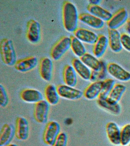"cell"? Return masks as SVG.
I'll return each instance as SVG.
<instances>
[{"label":"cell","mask_w":130,"mask_h":146,"mask_svg":"<svg viewBox=\"0 0 130 146\" xmlns=\"http://www.w3.org/2000/svg\"><path fill=\"white\" fill-rule=\"evenodd\" d=\"M127 25L130 28V18L127 21Z\"/></svg>","instance_id":"obj_35"},{"label":"cell","mask_w":130,"mask_h":146,"mask_svg":"<svg viewBox=\"0 0 130 146\" xmlns=\"http://www.w3.org/2000/svg\"><path fill=\"white\" fill-rule=\"evenodd\" d=\"M20 97L23 101L29 103H36L43 100L42 93L38 90L27 89L22 91Z\"/></svg>","instance_id":"obj_17"},{"label":"cell","mask_w":130,"mask_h":146,"mask_svg":"<svg viewBox=\"0 0 130 146\" xmlns=\"http://www.w3.org/2000/svg\"><path fill=\"white\" fill-rule=\"evenodd\" d=\"M115 84V81L111 78L106 79L103 81L101 90L98 96V99L106 100Z\"/></svg>","instance_id":"obj_28"},{"label":"cell","mask_w":130,"mask_h":146,"mask_svg":"<svg viewBox=\"0 0 130 146\" xmlns=\"http://www.w3.org/2000/svg\"><path fill=\"white\" fill-rule=\"evenodd\" d=\"M71 38L64 36L55 44L51 51V56L55 60H58L71 47Z\"/></svg>","instance_id":"obj_4"},{"label":"cell","mask_w":130,"mask_h":146,"mask_svg":"<svg viewBox=\"0 0 130 146\" xmlns=\"http://www.w3.org/2000/svg\"><path fill=\"white\" fill-rule=\"evenodd\" d=\"M122 46L125 49L130 52V36L127 34L121 35Z\"/></svg>","instance_id":"obj_33"},{"label":"cell","mask_w":130,"mask_h":146,"mask_svg":"<svg viewBox=\"0 0 130 146\" xmlns=\"http://www.w3.org/2000/svg\"><path fill=\"white\" fill-rule=\"evenodd\" d=\"M60 125L57 121H50L47 123L43 135V140L45 144L52 146L60 135Z\"/></svg>","instance_id":"obj_3"},{"label":"cell","mask_w":130,"mask_h":146,"mask_svg":"<svg viewBox=\"0 0 130 146\" xmlns=\"http://www.w3.org/2000/svg\"><path fill=\"white\" fill-rule=\"evenodd\" d=\"M50 110V104L46 100H42L35 104L34 117L35 120L40 124L47 122Z\"/></svg>","instance_id":"obj_5"},{"label":"cell","mask_w":130,"mask_h":146,"mask_svg":"<svg viewBox=\"0 0 130 146\" xmlns=\"http://www.w3.org/2000/svg\"><path fill=\"white\" fill-rule=\"evenodd\" d=\"M109 44L111 50L115 53H119L123 47L121 41V34L117 29H109Z\"/></svg>","instance_id":"obj_16"},{"label":"cell","mask_w":130,"mask_h":146,"mask_svg":"<svg viewBox=\"0 0 130 146\" xmlns=\"http://www.w3.org/2000/svg\"><path fill=\"white\" fill-rule=\"evenodd\" d=\"M89 2L90 3V5H98V3H100L101 1H99V0H90Z\"/></svg>","instance_id":"obj_34"},{"label":"cell","mask_w":130,"mask_h":146,"mask_svg":"<svg viewBox=\"0 0 130 146\" xmlns=\"http://www.w3.org/2000/svg\"><path fill=\"white\" fill-rule=\"evenodd\" d=\"M97 103L100 107L115 115H119L121 111V107L119 104H113L108 102L106 100L101 99H98Z\"/></svg>","instance_id":"obj_29"},{"label":"cell","mask_w":130,"mask_h":146,"mask_svg":"<svg viewBox=\"0 0 130 146\" xmlns=\"http://www.w3.org/2000/svg\"></svg>","instance_id":"obj_37"},{"label":"cell","mask_w":130,"mask_h":146,"mask_svg":"<svg viewBox=\"0 0 130 146\" xmlns=\"http://www.w3.org/2000/svg\"><path fill=\"white\" fill-rule=\"evenodd\" d=\"M29 126L28 121L23 117H18L16 121L15 136L17 139L25 141L29 138Z\"/></svg>","instance_id":"obj_8"},{"label":"cell","mask_w":130,"mask_h":146,"mask_svg":"<svg viewBox=\"0 0 130 146\" xmlns=\"http://www.w3.org/2000/svg\"><path fill=\"white\" fill-rule=\"evenodd\" d=\"M80 60L89 68H91L93 71L98 72L101 70L102 64L96 56L89 53H86L81 56Z\"/></svg>","instance_id":"obj_22"},{"label":"cell","mask_w":130,"mask_h":146,"mask_svg":"<svg viewBox=\"0 0 130 146\" xmlns=\"http://www.w3.org/2000/svg\"><path fill=\"white\" fill-rule=\"evenodd\" d=\"M78 19L87 25L96 29H101L104 25L103 21L91 14H81L78 16Z\"/></svg>","instance_id":"obj_18"},{"label":"cell","mask_w":130,"mask_h":146,"mask_svg":"<svg viewBox=\"0 0 130 146\" xmlns=\"http://www.w3.org/2000/svg\"><path fill=\"white\" fill-rule=\"evenodd\" d=\"M38 60L36 56H30L27 58L19 60L14 67L18 71L24 73L30 71L37 66Z\"/></svg>","instance_id":"obj_15"},{"label":"cell","mask_w":130,"mask_h":146,"mask_svg":"<svg viewBox=\"0 0 130 146\" xmlns=\"http://www.w3.org/2000/svg\"><path fill=\"white\" fill-rule=\"evenodd\" d=\"M63 77L64 82L67 86L74 87L77 85L78 80L76 72L71 65L65 66L63 72Z\"/></svg>","instance_id":"obj_25"},{"label":"cell","mask_w":130,"mask_h":146,"mask_svg":"<svg viewBox=\"0 0 130 146\" xmlns=\"http://www.w3.org/2000/svg\"><path fill=\"white\" fill-rule=\"evenodd\" d=\"M27 37L29 42L36 44L40 41L41 27L40 23L34 20L29 21L27 25Z\"/></svg>","instance_id":"obj_6"},{"label":"cell","mask_w":130,"mask_h":146,"mask_svg":"<svg viewBox=\"0 0 130 146\" xmlns=\"http://www.w3.org/2000/svg\"><path fill=\"white\" fill-rule=\"evenodd\" d=\"M130 143V124L125 125L121 130L120 145L126 146Z\"/></svg>","instance_id":"obj_30"},{"label":"cell","mask_w":130,"mask_h":146,"mask_svg":"<svg viewBox=\"0 0 130 146\" xmlns=\"http://www.w3.org/2000/svg\"><path fill=\"white\" fill-rule=\"evenodd\" d=\"M14 136L15 127L9 123L5 124L1 129L0 146H7L10 144Z\"/></svg>","instance_id":"obj_13"},{"label":"cell","mask_w":130,"mask_h":146,"mask_svg":"<svg viewBox=\"0 0 130 146\" xmlns=\"http://www.w3.org/2000/svg\"><path fill=\"white\" fill-rule=\"evenodd\" d=\"M108 44L109 40L107 37L103 35L99 36L94 46L93 53L95 56L98 58H100L103 56Z\"/></svg>","instance_id":"obj_23"},{"label":"cell","mask_w":130,"mask_h":146,"mask_svg":"<svg viewBox=\"0 0 130 146\" xmlns=\"http://www.w3.org/2000/svg\"><path fill=\"white\" fill-rule=\"evenodd\" d=\"M0 52L2 62L9 66L15 65L17 62V55L12 40L4 38L0 43Z\"/></svg>","instance_id":"obj_2"},{"label":"cell","mask_w":130,"mask_h":146,"mask_svg":"<svg viewBox=\"0 0 130 146\" xmlns=\"http://www.w3.org/2000/svg\"><path fill=\"white\" fill-rule=\"evenodd\" d=\"M68 136L65 133H60L52 146H67Z\"/></svg>","instance_id":"obj_32"},{"label":"cell","mask_w":130,"mask_h":146,"mask_svg":"<svg viewBox=\"0 0 130 146\" xmlns=\"http://www.w3.org/2000/svg\"><path fill=\"white\" fill-rule=\"evenodd\" d=\"M45 99L49 104L51 105H56L59 102V97L57 89L55 85L49 84L46 87L44 90Z\"/></svg>","instance_id":"obj_26"},{"label":"cell","mask_w":130,"mask_h":146,"mask_svg":"<svg viewBox=\"0 0 130 146\" xmlns=\"http://www.w3.org/2000/svg\"><path fill=\"white\" fill-rule=\"evenodd\" d=\"M9 103V98L7 90L3 85L0 84V106L2 108H5Z\"/></svg>","instance_id":"obj_31"},{"label":"cell","mask_w":130,"mask_h":146,"mask_svg":"<svg viewBox=\"0 0 130 146\" xmlns=\"http://www.w3.org/2000/svg\"><path fill=\"white\" fill-rule=\"evenodd\" d=\"M74 34L75 36L81 42L90 44H95L98 38L95 32L85 28H78Z\"/></svg>","instance_id":"obj_12"},{"label":"cell","mask_w":130,"mask_h":146,"mask_svg":"<svg viewBox=\"0 0 130 146\" xmlns=\"http://www.w3.org/2000/svg\"><path fill=\"white\" fill-rule=\"evenodd\" d=\"M126 89V87L125 85L119 83L115 84L106 100L113 104H119Z\"/></svg>","instance_id":"obj_21"},{"label":"cell","mask_w":130,"mask_h":146,"mask_svg":"<svg viewBox=\"0 0 130 146\" xmlns=\"http://www.w3.org/2000/svg\"><path fill=\"white\" fill-rule=\"evenodd\" d=\"M106 69L111 76L119 81L128 82L130 80V73L117 63H109Z\"/></svg>","instance_id":"obj_9"},{"label":"cell","mask_w":130,"mask_h":146,"mask_svg":"<svg viewBox=\"0 0 130 146\" xmlns=\"http://www.w3.org/2000/svg\"><path fill=\"white\" fill-rule=\"evenodd\" d=\"M7 146H18L17 144H13V143H10L9 144L7 145Z\"/></svg>","instance_id":"obj_36"},{"label":"cell","mask_w":130,"mask_h":146,"mask_svg":"<svg viewBox=\"0 0 130 146\" xmlns=\"http://www.w3.org/2000/svg\"><path fill=\"white\" fill-rule=\"evenodd\" d=\"M77 7L73 3L65 1L62 7V21L65 30L74 32L78 29V19Z\"/></svg>","instance_id":"obj_1"},{"label":"cell","mask_w":130,"mask_h":146,"mask_svg":"<svg viewBox=\"0 0 130 146\" xmlns=\"http://www.w3.org/2000/svg\"><path fill=\"white\" fill-rule=\"evenodd\" d=\"M128 14L125 9H122L113 16L112 18L107 22L109 29H117L127 22Z\"/></svg>","instance_id":"obj_11"},{"label":"cell","mask_w":130,"mask_h":146,"mask_svg":"<svg viewBox=\"0 0 130 146\" xmlns=\"http://www.w3.org/2000/svg\"><path fill=\"white\" fill-rule=\"evenodd\" d=\"M53 63L48 58H44L40 61L39 72L40 76L46 82H50L52 79Z\"/></svg>","instance_id":"obj_14"},{"label":"cell","mask_w":130,"mask_h":146,"mask_svg":"<svg viewBox=\"0 0 130 146\" xmlns=\"http://www.w3.org/2000/svg\"><path fill=\"white\" fill-rule=\"evenodd\" d=\"M57 89L60 96L66 100H77L82 98L84 95L80 90L66 85H60Z\"/></svg>","instance_id":"obj_7"},{"label":"cell","mask_w":130,"mask_h":146,"mask_svg":"<svg viewBox=\"0 0 130 146\" xmlns=\"http://www.w3.org/2000/svg\"><path fill=\"white\" fill-rule=\"evenodd\" d=\"M72 66L76 73L85 80H91L92 72L90 69L78 58H74L72 61Z\"/></svg>","instance_id":"obj_19"},{"label":"cell","mask_w":130,"mask_h":146,"mask_svg":"<svg viewBox=\"0 0 130 146\" xmlns=\"http://www.w3.org/2000/svg\"><path fill=\"white\" fill-rule=\"evenodd\" d=\"M107 137L110 143L115 146L120 145L121 130L118 125L114 122H109L106 126Z\"/></svg>","instance_id":"obj_10"},{"label":"cell","mask_w":130,"mask_h":146,"mask_svg":"<svg viewBox=\"0 0 130 146\" xmlns=\"http://www.w3.org/2000/svg\"><path fill=\"white\" fill-rule=\"evenodd\" d=\"M87 10L91 14L105 22H108L113 17L111 12L103 9L99 5L89 4L87 7Z\"/></svg>","instance_id":"obj_20"},{"label":"cell","mask_w":130,"mask_h":146,"mask_svg":"<svg viewBox=\"0 0 130 146\" xmlns=\"http://www.w3.org/2000/svg\"><path fill=\"white\" fill-rule=\"evenodd\" d=\"M70 38L71 40V48L74 53L80 58L86 53V48L81 41L75 36H71Z\"/></svg>","instance_id":"obj_27"},{"label":"cell","mask_w":130,"mask_h":146,"mask_svg":"<svg viewBox=\"0 0 130 146\" xmlns=\"http://www.w3.org/2000/svg\"><path fill=\"white\" fill-rule=\"evenodd\" d=\"M102 82H94L87 87L84 92V96L88 100H95L98 98L101 90Z\"/></svg>","instance_id":"obj_24"}]
</instances>
